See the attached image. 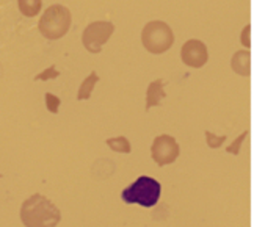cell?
I'll return each mask as SVG.
<instances>
[{
	"mask_svg": "<svg viewBox=\"0 0 254 227\" xmlns=\"http://www.w3.org/2000/svg\"><path fill=\"white\" fill-rule=\"evenodd\" d=\"M206 140H207V146L212 147V149H218V147L223 146V143L228 140L226 135H223V136H217L215 133L206 130Z\"/></svg>",
	"mask_w": 254,
	"mask_h": 227,
	"instance_id": "5bb4252c",
	"label": "cell"
},
{
	"mask_svg": "<svg viewBox=\"0 0 254 227\" xmlns=\"http://www.w3.org/2000/svg\"><path fill=\"white\" fill-rule=\"evenodd\" d=\"M72 22L71 11L64 5L55 3L49 6L44 14L41 16L40 22H38V28L44 38L47 39H60L67 33Z\"/></svg>",
	"mask_w": 254,
	"mask_h": 227,
	"instance_id": "3957f363",
	"label": "cell"
},
{
	"mask_svg": "<svg viewBox=\"0 0 254 227\" xmlns=\"http://www.w3.org/2000/svg\"><path fill=\"white\" fill-rule=\"evenodd\" d=\"M163 86H165V80H162V78H157V80L149 83L148 90H146V112L151 110L152 107L160 105L162 99L167 97Z\"/></svg>",
	"mask_w": 254,
	"mask_h": 227,
	"instance_id": "ba28073f",
	"label": "cell"
},
{
	"mask_svg": "<svg viewBox=\"0 0 254 227\" xmlns=\"http://www.w3.org/2000/svg\"><path fill=\"white\" fill-rule=\"evenodd\" d=\"M99 82V75H97L94 71L88 75L85 80L82 82L80 88H79V93H77V101H88L91 97V93L94 90V85Z\"/></svg>",
	"mask_w": 254,
	"mask_h": 227,
	"instance_id": "30bf717a",
	"label": "cell"
},
{
	"mask_svg": "<svg viewBox=\"0 0 254 227\" xmlns=\"http://www.w3.org/2000/svg\"><path fill=\"white\" fill-rule=\"evenodd\" d=\"M0 177H3V175H2V174H0Z\"/></svg>",
	"mask_w": 254,
	"mask_h": 227,
	"instance_id": "ac0fdd59",
	"label": "cell"
},
{
	"mask_svg": "<svg viewBox=\"0 0 254 227\" xmlns=\"http://www.w3.org/2000/svg\"><path fill=\"white\" fill-rule=\"evenodd\" d=\"M44 99H46V107H47V110L57 114L58 113V107H60L62 101H60V97H57L54 96L52 93H46L44 94Z\"/></svg>",
	"mask_w": 254,
	"mask_h": 227,
	"instance_id": "4fadbf2b",
	"label": "cell"
},
{
	"mask_svg": "<svg viewBox=\"0 0 254 227\" xmlns=\"http://www.w3.org/2000/svg\"><path fill=\"white\" fill-rule=\"evenodd\" d=\"M143 46L151 54H163L174 43V35L171 27L162 21H151L144 25L141 32Z\"/></svg>",
	"mask_w": 254,
	"mask_h": 227,
	"instance_id": "277c9868",
	"label": "cell"
},
{
	"mask_svg": "<svg viewBox=\"0 0 254 227\" xmlns=\"http://www.w3.org/2000/svg\"><path fill=\"white\" fill-rule=\"evenodd\" d=\"M162 194V185L152 177L140 175L133 183H130L127 188L123 190L121 199L126 204H138L141 207H154L159 202Z\"/></svg>",
	"mask_w": 254,
	"mask_h": 227,
	"instance_id": "7a4b0ae2",
	"label": "cell"
},
{
	"mask_svg": "<svg viewBox=\"0 0 254 227\" xmlns=\"http://www.w3.org/2000/svg\"><path fill=\"white\" fill-rule=\"evenodd\" d=\"M113 32H115V25L112 22H107V21L91 22L88 27H85L83 35H82V43L88 52L99 54L102 46L109 41Z\"/></svg>",
	"mask_w": 254,
	"mask_h": 227,
	"instance_id": "5b68a950",
	"label": "cell"
},
{
	"mask_svg": "<svg viewBox=\"0 0 254 227\" xmlns=\"http://www.w3.org/2000/svg\"><path fill=\"white\" fill-rule=\"evenodd\" d=\"M250 32H251V25H247L245 30H243V33H242V44L245 46V47H250V44H251V41H250Z\"/></svg>",
	"mask_w": 254,
	"mask_h": 227,
	"instance_id": "e0dca14e",
	"label": "cell"
},
{
	"mask_svg": "<svg viewBox=\"0 0 254 227\" xmlns=\"http://www.w3.org/2000/svg\"><path fill=\"white\" fill-rule=\"evenodd\" d=\"M107 146L110 147L112 151L120 152V154H130V143L126 136H118V138H109L105 141Z\"/></svg>",
	"mask_w": 254,
	"mask_h": 227,
	"instance_id": "7c38bea8",
	"label": "cell"
},
{
	"mask_svg": "<svg viewBox=\"0 0 254 227\" xmlns=\"http://www.w3.org/2000/svg\"><path fill=\"white\" fill-rule=\"evenodd\" d=\"M182 61L190 67H202L207 63V47L199 39H189L181 49Z\"/></svg>",
	"mask_w": 254,
	"mask_h": 227,
	"instance_id": "52a82bcc",
	"label": "cell"
},
{
	"mask_svg": "<svg viewBox=\"0 0 254 227\" xmlns=\"http://www.w3.org/2000/svg\"><path fill=\"white\" fill-rule=\"evenodd\" d=\"M57 77H60V72L57 71L55 69V66L52 64V66H49L46 71H43L41 74H38L36 77H35V80H51V78H57Z\"/></svg>",
	"mask_w": 254,
	"mask_h": 227,
	"instance_id": "2e32d148",
	"label": "cell"
},
{
	"mask_svg": "<svg viewBox=\"0 0 254 227\" xmlns=\"http://www.w3.org/2000/svg\"><path fill=\"white\" fill-rule=\"evenodd\" d=\"M60 220V209L43 194L30 196L21 207V221L25 227H55Z\"/></svg>",
	"mask_w": 254,
	"mask_h": 227,
	"instance_id": "6da1fadb",
	"label": "cell"
},
{
	"mask_svg": "<svg viewBox=\"0 0 254 227\" xmlns=\"http://www.w3.org/2000/svg\"><path fill=\"white\" fill-rule=\"evenodd\" d=\"M19 11L27 17H33L41 11L43 0H17Z\"/></svg>",
	"mask_w": 254,
	"mask_h": 227,
	"instance_id": "8fae6325",
	"label": "cell"
},
{
	"mask_svg": "<svg viewBox=\"0 0 254 227\" xmlns=\"http://www.w3.org/2000/svg\"><path fill=\"white\" fill-rule=\"evenodd\" d=\"M179 144L170 135H159L151 146L152 160L159 166H165L173 163L179 157Z\"/></svg>",
	"mask_w": 254,
	"mask_h": 227,
	"instance_id": "8992f818",
	"label": "cell"
},
{
	"mask_svg": "<svg viewBox=\"0 0 254 227\" xmlns=\"http://www.w3.org/2000/svg\"><path fill=\"white\" fill-rule=\"evenodd\" d=\"M232 71L243 77H248L251 74V52L248 51H239L232 55L231 60Z\"/></svg>",
	"mask_w": 254,
	"mask_h": 227,
	"instance_id": "9c48e42d",
	"label": "cell"
},
{
	"mask_svg": "<svg viewBox=\"0 0 254 227\" xmlns=\"http://www.w3.org/2000/svg\"><path fill=\"white\" fill-rule=\"evenodd\" d=\"M248 136V130H245L243 132L236 141H234L232 144H229L228 147H226V152H229V154H232V155H239L240 154V146H242V143H243V140Z\"/></svg>",
	"mask_w": 254,
	"mask_h": 227,
	"instance_id": "9a60e30c",
	"label": "cell"
}]
</instances>
